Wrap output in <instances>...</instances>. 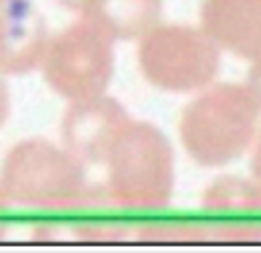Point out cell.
I'll return each instance as SVG.
<instances>
[{"label":"cell","mask_w":261,"mask_h":253,"mask_svg":"<svg viewBox=\"0 0 261 253\" xmlns=\"http://www.w3.org/2000/svg\"><path fill=\"white\" fill-rule=\"evenodd\" d=\"M114 38L90 18H84L50 38L42 73L57 95L84 101L106 95L114 68Z\"/></svg>","instance_id":"obj_4"},{"label":"cell","mask_w":261,"mask_h":253,"mask_svg":"<svg viewBox=\"0 0 261 253\" xmlns=\"http://www.w3.org/2000/svg\"><path fill=\"white\" fill-rule=\"evenodd\" d=\"M9 108H11V97H9V90H7V84L0 77V128L5 126L7 117H9Z\"/></svg>","instance_id":"obj_13"},{"label":"cell","mask_w":261,"mask_h":253,"mask_svg":"<svg viewBox=\"0 0 261 253\" xmlns=\"http://www.w3.org/2000/svg\"><path fill=\"white\" fill-rule=\"evenodd\" d=\"M106 190L119 207L154 212L169 202L176 185V161L158 128L132 121L119 130L103 158Z\"/></svg>","instance_id":"obj_1"},{"label":"cell","mask_w":261,"mask_h":253,"mask_svg":"<svg viewBox=\"0 0 261 253\" xmlns=\"http://www.w3.org/2000/svg\"><path fill=\"white\" fill-rule=\"evenodd\" d=\"M259 101L248 86L222 84L202 93L185 108L180 139L195 163L220 168L250 146L257 128Z\"/></svg>","instance_id":"obj_2"},{"label":"cell","mask_w":261,"mask_h":253,"mask_svg":"<svg viewBox=\"0 0 261 253\" xmlns=\"http://www.w3.org/2000/svg\"><path fill=\"white\" fill-rule=\"evenodd\" d=\"M3 3H7V0H0V5H3Z\"/></svg>","instance_id":"obj_14"},{"label":"cell","mask_w":261,"mask_h":253,"mask_svg":"<svg viewBox=\"0 0 261 253\" xmlns=\"http://www.w3.org/2000/svg\"><path fill=\"white\" fill-rule=\"evenodd\" d=\"M220 51L204 29L156 25L141 38L139 64L156 88L191 93L213 82L220 68Z\"/></svg>","instance_id":"obj_5"},{"label":"cell","mask_w":261,"mask_h":253,"mask_svg":"<svg viewBox=\"0 0 261 253\" xmlns=\"http://www.w3.org/2000/svg\"><path fill=\"white\" fill-rule=\"evenodd\" d=\"M261 207V183L242 178H220L204 194L206 236L222 240H244L252 231L250 216Z\"/></svg>","instance_id":"obj_9"},{"label":"cell","mask_w":261,"mask_h":253,"mask_svg":"<svg viewBox=\"0 0 261 253\" xmlns=\"http://www.w3.org/2000/svg\"><path fill=\"white\" fill-rule=\"evenodd\" d=\"M161 9V0H97L84 18H90L114 40H141L158 25Z\"/></svg>","instance_id":"obj_10"},{"label":"cell","mask_w":261,"mask_h":253,"mask_svg":"<svg viewBox=\"0 0 261 253\" xmlns=\"http://www.w3.org/2000/svg\"><path fill=\"white\" fill-rule=\"evenodd\" d=\"M13 205L11 198L7 196L3 183H0V238L7 234V229H9V207Z\"/></svg>","instance_id":"obj_11"},{"label":"cell","mask_w":261,"mask_h":253,"mask_svg":"<svg viewBox=\"0 0 261 253\" xmlns=\"http://www.w3.org/2000/svg\"><path fill=\"white\" fill-rule=\"evenodd\" d=\"M127 121L125 110L106 95L70 101L62 124L64 148L84 165L103 163L112 141Z\"/></svg>","instance_id":"obj_6"},{"label":"cell","mask_w":261,"mask_h":253,"mask_svg":"<svg viewBox=\"0 0 261 253\" xmlns=\"http://www.w3.org/2000/svg\"><path fill=\"white\" fill-rule=\"evenodd\" d=\"M55 3H60L64 9H70V11L79 13V16H86L97 0H55Z\"/></svg>","instance_id":"obj_12"},{"label":"cell","mask_w":261,"mask_h":253,"mask_svg":"<svg viewBox=\"0 0 261 253\" xmlns=\"http://www.w3.org/2000/svg\"><path fill=\"white\" fill-rule=\"evenodd\" d=\"M0 183L13 205L31 209H75L86 198L84 163L46 139L13 146L0 170Z\"/></svg>","instance_id":"obj_3"},{"label":"cell","mask_w":261,"mask_h":253,"mask_svg":"<svg viewBox=\"0 0 261 253\" xmlns=\"http://www.w3.org/2000/svg\"><path fill=\"white\" fill-rule=\"evenodd\" d=\"M202 29L220 49L261 64V0H204Z\"/></svg>","instance_id":"obj_8"},{"label":"cell","mask_w":261,"mask_h":253,"mask_svg":"<svg viewBox=\"0 0 261 253\" xmlns=\"http://www.w3.org/2000/svg\"><path fill=\"white\" fill-rule=\"evenodd\" d=\"M48 42L44 16L31 0L0 5V73L24 75L42 66Z\"/></svg>","instance_id":"obj_7"}]
</instances>
